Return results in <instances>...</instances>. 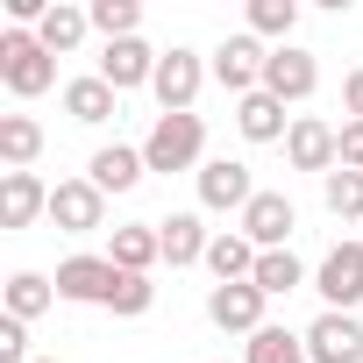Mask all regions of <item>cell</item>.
Returning a JSON list of instances; mask_svg holds the SVG:
<instances>
[{
    "label": "cell",
    "mask_w": 363,
    "mask_h": 363,
    "mask_svg": "<svg viewBox=\"0 0 363 363\" xmlns=\"http://www.w3.org/2000/svg\"><path fill=\"white\" fill-rule=\"evenodd\" d=\"M0 86L15 100H43L57 86V57L43 50L36 29H0Z\"/></svg>",
    "instance_id": "1"
},
{
    "label": "cell",
    "mask_w": 363,
    "mask_h": 363,
    "mask_svg": "<svg viewBox=\"0 0 363 363\" xmlns=\"http://www.w3.org/2000/svg\"><path fill=\"white\" fill-rule=\"evenodd\" d=\"M143 164L150 171H200L207 164V121L200 114H157L150 135H143Z\"/></svg>",
    "instance_id": "2"
},
{
    "label": "cell",
    "mask_w": 363,
    "mask_h": 363,
    "mask_svg": "<svg viewBox=\"0 0 363 363\" xmlns=\"http://www.w3.org/2000/svg\"><path fill=\"white\" fill-rule=\"evenodd\" d=\"M207 72H214V65H207L200 50H186V43H171V50L157 57V79H150L157 107H164V114H193V100H200Z\"/></svg>",
    "instance_id": "3"
},
{
    "label": "cell",
    "mask_w": 363,
    "mask_h": 363,
    "mask_svg": "<svg viewBox=\"0 0 363 363\" xmlns=\"http://www.w3.org/2000/svg\"><path fill=\"white\" fill-rule=\"evenodd\" d=\"M193 178H200V214H235V221H242V207L264 193L242 157H207Z\"/></svg>",
    "instance_id": "4"
},
{
    "label": "cell",
    "mask_w": 363,
    "mask_h": 363,
    "mask_svg": "<svg viewBox=\"0 0 363 363\" xmlns=\"http://www.w3.org/2000/svg\"><path fill=\"white\" fill-rule=\"evenodd\" d=\"M50 228H65V235H100V228H107V193L93 186V178H57V186H50Z\"/></svg>",
    "instance_id": "5"
},
{
    "label": "cell",
    "mask_w": 363,
    "mask_h": 363,
    "mask_svg": "<svg viewBox=\"0 0 363 363\" xmlns=\"http://www.w3.org/2000/svg\"><path fill=\"white\" fill-rule=\"evenodd\" d=\"M313 292L328 299V313H356L363 306V242H335L313 271Z\"/></svg>",
    "instance_id": "6"
},
{
    "label": "cell",
    "mask_w": 363,
    "mask_h": 363,
    "mask_svg": "<svg viewBox=\"0 0 363 363\" xmlns=\"http://www.w3.org/2000/svg\"><path fill=\"white\" fill-rule=\"evenodd\" d=\"M313 86H320V57H313V50L278 43V50L264 57V93H271V100L299 107V100H313Z\"/></svg>",
    "instance_id": "7"
},
{
    "label": "cell",
    "mask_w": 363,
    "mask_h": 363,
    "mask_svg": "<svg viewBox=\"0 0 363 363\" xmlns=\"http://www.w3.org/2000/svg\"><path fill=\"white\" fill-rule=\"evenodd\" d=\"M264 57H271V50L242 29V36H221V50H214L207 65H214V79H221L235 100H250V93H264Z\"/></svg>",
    "instance_id": "8"
},
{
    "label": "cell",
    "mask_w": 363,
    "mask_h": 363,
    "mask_svg": "<svg viewBox=\"0 0 363 363\" xmlns=\"http://www.w3.org/2000/svg\"><path fill=\"white\" fill-rule=\"evenodd\" d=\"M285 164L292 171H335L342 164V128H328L320 114H292V135H285Z\"/></svg>",
    "instance_id": "9"
},
{
    "label": "cell",
    "mask_w": 363,
    "mask_h": 363,
    "mask_svg": "<svg viewBox=\"0 0 363 363\" xmlns=\"http://www.w3.org/2000/svg\"><path fill=\"white\" fill-rule=\"evenodd\" d=\"M264 306H271V299H264L257 285H207V320H214L221 335H242V342H250L257 328H271Z\"/></svg>",
    "instance_id": "10"
},
{
    "label": "cell",
    "mask_w": 363,
    "mask_h": 363,
    "mask_svg": "<svg viewBox=\"0 0 363 363\" xmlns=\"http://www.w3.org/2000/svg\"><path fill=\"white\" fill-rule=\"evenodd\" d=\"M157 57H164V50H150L143 36H121V43H100V65H93V72H100L114 93H135V86L157 79Z\"/></svg>",
    "instance_id": "11"
},
{
    "label": "cell",
    "mask_w": 363,
    "mask_h": 363,
    "mask_svg": "<svg viewBox=\"0 0 363 363\" xmlns=\"http://www.w3.org/2000/svg\"><path fill=\"white\" fill-rule=\"evenodd\" d=\"M257 250H292V228H299V207L285 200V193H257L250 207H242V221H235Z\"/></svg>",
    "instance_id": "12"
},
{
    "label": "cell",
    "mask_w": 363,
    "mask_h": 363,
    "mask_svg": "<svg viewBox=\"0 0 363 363\" xmlns=\"http://www.w3.org/2000/svg\"><path fill=\"white\" fill-rule=\"evenodd\" d=\"M114 285H121V271L107 257H65L57 264V299H72V306H107Z\"/></svg>",
    "instance_id": "13"
},
{
    "label": "cell",
    "mask_w": 363,
    "mask_h": 363,
    "mask_svg": "<svg viewBox=\"0 0 363 363\" xmlns=\"http://www.w3.org/2000/svg\"><path fill=\"white\" fill-rule=\"evenodd\" d=\"M306 356H313V363H363V320L320 306L313 328H306Z\"/></svg>",
    "instance_id": "14"
},
{
    "label": "cell",
    "mask_w": 363,
    "mask_h": 363,
    "mask_svg": "<svg viewBox=\"0 0 363 363\" xmlns=\"http://www.w3.org/2000/svg\"><path fill=\"white\" fill-rule=\"evenodd\" d=\"M50 214V186L36 171H0V228H36Z\"/></svg>",
    "instance_id": "15"
},
{
    "label": "cell",
    "mask_w": 363,
    "mask_h": 363,
    "mask_svg": "<svg viewBox=\"0 0 363 363\" xmlns=\"http://www.w3.org/2000/svg\"><path fill=\"white\" fill-rule=\"evenodd\" d=\"M157 235H164V264H171V271L207 264V242H214L200 207H178V214H164V221H157Z\"/></svg>",
    "instance_id": "16"
},
{
    "label": "cell",
    "mask_w": 363,
    "mask_h": 363,
    "mask_svg": "<svg viewBox=\"0 0 363 363\" xmlns=\"http://www.w3.org/2000/svg\"><path fill=\"white\" fill-rule=\"evenodd\" d=\"M107 264L150 278V264H164V235H157V221H121L114 242H107Z\"/></svg>",
    "instance_id": "17"
},
{
    "label": "cell",
    "mask_w": 363,
    "mask_h": 363,
    "mask_svg": "<svg viewBox=\"0 0 363 363\" xmlns=\"http://www.w3.org/2000/svg\"><path fill=\"white\" fill-rule=\"evenodd\" d=\"M86 178H93L100 193H135L143 178H150V164H143V150H128V143H100L93 164H86Z\"/></svg>",
    "instance_id": "18"
},
{
    "label": "cell",
    "mask_w": 363,
    "mask_h": 363,
    "mask_svg": "<svg viewBox=\"0 0 363 363\" xmlns=\"http://www.w3.org/2000/svg\"><path fill=\"white\" fill-rule=\"evenodd\" d=\"M257 257H264V250H257L242 228H221V235L207 242V271H214V285H250V278H257Z\"/></svg>",
    "instance_id": "19"
},
{
    "label": "cell",
    "mask_w": 363,
    "mask_h": 363,
    "mask_svg": "<svg viewBox=\"0 0 363 363\" xmlns=\"http://www.w3.org/2000/svg\"><path fill=\"white\" fill-rule=\"evenodd\" d=\"M114 107H121V93H114L100 72H86V79H72V86H65V114H72L79 128H100V121H114Z\"/></svg>",
    "instance_id": "20"
},
{
    "label": "cell",
    "mask_w": 363,
    "mask_h": 363,
    "mask_svg": "<svg viewBox=\"0 0 363 363\" xmlns=\"http://www.w3.org/2000/svg\"><path fill=\"white\" fill-rule=\"evenodd\" d=\"M235 128H242V143H285V135H292V121H285V100H271V93H250V100H235Z\"/></svg>",
    "instance_id": "21"
},
{
    "label": "cell",
    "mask_w": 363,
    "mask_h": 363,
    "mask_svg": "<svg viewBox=\"0 0 363 363\" xmlns=\"http://www.w3.org/2000/svg\"><path fill=\"white\" fill-rule=\"evenodd\" d=\"M36 36H43V50H50V57H72V50L93 36V15L79 8V0H57V8L43 15V29H36Z\"/></svg>",
    "instance_id": "22"
},
{
    "label": "cell",
    "mask_w": 363,
    "mask_h": 363,
    "mask_svg": "<svg viewBox=\"0 0 363 363\" xmlns=\"http://www.w3.org/2000/svg\"><path fill=\"white\" fill-rule=\"evenodd\" d=\"M36 157H43V121L0 114V164H8V171H36Z\"/></svg>",
    "instance_id": "23"
},
{
    "label": "cell",
    "mask_w": 363,
    "mask_h": 363,
    "mask_svg": "<svg viewBox=\"0 0 363 363\" xmlns=\"http://www.w3.org/2000/svg\"><path fill=\"white\" fill-rule=\"evenodd\" d=\"M0 299H8V313H15V320H36V313H50V306H57V278H43V271H15Z\"/></svg>",
    "instance_id": "24"
},
{
    "label": "cell",
    "mask_w": 363,
    "mask_h": 363,
    "mask_svg": "<svg viewBox=\"0 0 363 363\" xmlns=\"http://www.w3.org/2000/svg\"><path fill=\"white\" fill-rule=\"evenodd\" d=\"M250 285H257L264 299H285V292H299V285H306V264H299L292 250H264V257H257V278H250Z\"/></svg>",
    "instance_id": "25"
},
{
    "label": "cell",
    "mask_w": 363,
    "mask_h": 363,
    "mask_svg": "<svg viewBox=\"0 0 363 363\" xmlns=\"http://www.w3.org/2000/svg\"><path fill=\"white\" fill-rule=\"evenodd\" d=\"M242 363H313V356H306V335H292V328H257V335L242 342Z\"/></svg>",
    "instance_id": "26"
},
{
    "label": "cell",
    "mask_w": 363,
    "mask_h": 363,
    "mask_svg": "<svg viewBox=\"0 0 363 363\" xmlns=\"http://www.w3.org/2000/svg\"><path fill=\"white\" fill-rule=\"evenodd\" d=\"M292 29H299V0H250V36L257 43H292Z\"/></svg>",
    "instance_id": "27"
},
{
    "label": "cell",
    "mask_w": 363,
    "mask_h": 363,
    "mask_svg": "<svg viewBox=\"0 0 363 363\" xmlns=\"http://www.w3.org/2000/svg\"><path fill=\"white\" fill-rule=\"evenodd\" d=\"M93 36L100 43H121V36H143V8H135V0H93Z\"/></svg>",
    "instance_id": "28"
},
{
    "label": "cell",
    "mask_w": 363,
    "mask_h": 363,
    "mask_svg": "<svg viewBox=\"0 0 363 363\" xmlns=\"http://www.w3.org/2000/svg\"><path fill=\"white\" fill-rule=\"evenodd\" d=\"M320 200H328L335 221H363V171H342V164H335V171L320 178Z\"/></svg>",
    "instance_id": "29"
},
{
    "label": "cell",
    "mask_w": 363,
    "mask_h": 363,
    "mask_svg": "<svg viewBox=\"0 0 363 363\" xmlns=\"http://www.w3.org/2000/svg\"><path fill=\"white\" fill-rule=\"evenodd\" d=\"M150 306H157V285H150V278H135V271H121V285H114L107 313H114V320H143Z\"/></svg>",
    "instance_id": "30"
},
{
    "label": "cell",
    "mask_w": 363,
    "mask_h": 363,
    "mask_svg": "<svg viewBox=\"0 0 363 363\" xmlns=\"http://www.w3.org/2000/svg\"><path fill=\"white\" fill-rule=\"evenodd\" d=\"M0 363H36L29 356V320H15V313H0Z\"/></svg>",
    "instance_id": "31"
},
{
    "label": "cell",
    "mask_w": 363,
    "mask_h": 363,
    "mask_svg": "<svg viewBox=\"0 0 363 363\" xmlns=\"http://www.w3.org/2000/svg\"><path fill=\"white\" fill-rule=\"evenodd\" d=\"M342 171H363V121H342Z\"/></svg>",
    "instance_id": "32"
},
{
    "label": "cell",
    "mask_w": 363,
    "mask_h": 363,
    "mask_svg": "<svg viewBox=\"0 0 363 363\" xmlns=\"http://www.w3.org/2000/svg\"><path fill=\"white\" fill-rule=\"evenodd\" d=\"M342 114H349V121H363V65L342 79Z\"/></svg>",
    "instance_id": "33"
},
{
    "label": "cell",
    "mask_w": 363,
    "mask_h": 363,
    "mask_svg": "<svg viewBox=\"0 0 363 363\" xmlns=\"http://www.w3.org/2000/svg\"><path fill=\"white\" fill-rule=\"evenodd\" d=\"M36 363H57V356H36Z\"/></svg>",
    "instance_id": "34"
}]
</instances>
